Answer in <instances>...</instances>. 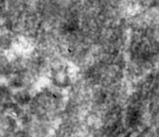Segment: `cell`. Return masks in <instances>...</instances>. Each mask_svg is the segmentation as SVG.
<instances>
[{"label":"cell","instance_id":"obj_1","mask_svg":"<svg viewBox=\"0 0 159 137\" xmlns=\"http://www.w3.org/2000/svg\"><path fill=\"white\" fill-rule=\"evenodd\" d=\"M34 95L28 88H20L14 90L12 93V102L21 109L29 107L33 100Z\"/></svg>","mask_w":159,"mask_h":137},{"label":"cell","instance_id":"obj_2","mask_svg":"<svg viewBox=\"0 0 159 137\" xmlns=\"http://www.w3.org/2000/svg\"><path fill=\"white\" fill-rule=\"evenodd\" d=\"M12 93L7 83H0V114L5 113L6 107L12 101Z\"/></svg>","mask_w":159,"mask_h":137},{"label":"cell","instance_id":"obj_3","mask_svg":"<svg viewBox=\"0 0 159 137\" xmlns=\"http://www.w3.org/2000/svg\"><path fill=\"white\" fill-rule=\"evenodd\" d=\"M52 82L57 87H66L70 83V78L67 71L60 68L54 72L52 76Z\"/></svg>","mask_w":159,"mask_h":137},{"label":"cell","instance_id":"obj_4","mask_svg":"<svg viewBox=\"0 0 159 137\" xmlns=\"http://www.w3.org/2000/svg\"><path fill=\"white\" fill-rule=\"evenodd\" d=\"M14 72V66L11 62L5 56H0V77L7 80Z\"/></svg>","mask_w":159,"mask_h":137},{"label":"cell","instance_id":"obj_5","mask_svg":"<svg viewBox=\"0 0 159 137\" xmlns=\"http://www.w3.org/2000/svg\"><path fill=\"white\" fill-rule=\"evenodd\" d=\"M13 40L9 33H2L0 34V49L3 51L9 50L12 46Z\"/></svg>","mask_w":159,"mask_h":137},{"label":"cell","instance_id":"obj_6","mask_svg":"<svg viewBox=\"0 0 159 137\" xmlns=\"http://www.w3.org/2000/svg\"><path fill=\"white\" fill-rule=\"evenodd\" d=\"M11 137H32L31 134L25 129V128H21V129H18Z\"/></svg>","mask_w":159,"mask_h":137}]
</instances>
